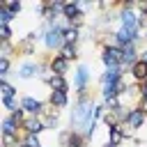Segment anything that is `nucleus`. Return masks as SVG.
Listing matches in <instances>:
<instances>
[{
    "mask_svg": "<svg viewBox=\"0 0 147 147\" xmlns=\"http://www.w3.org/2000/svg\"><path fill=\"white\" fill-rule=\"evenodd\" d=\"M41 32H44V46L48 48V51H62V46H64V32L60 30V28H55V23L51 21V23H44V28H41Z\"/></svg>",
    "mask_w": 147,
    "mask_h": 147,
    "instance_id": "nucleus-1",
    "label": "nucleus"
},
{
    "mask_svg": "<svg viewBox=\"0 0 147 147\" xmlns=\"http://www.w3.org/2000/svg\"><path fill=\"white\" fill-rule=\"evenodd\" d=\"M101 62L106 64V69L122 67V48L115 46V44H103V48H101Z\"/></svg>",
    "mask_w": 147,
    "mask_h": 147,
    "instance_id": "nucleus-2",
    "label": "nucleus"
},
{
    "mask_svg": "<svg viewBox=\"0 0 147 147\" xmlns=\"http://www.w3.org/2000/svg\"><path fill=\"white\" fill-rule=\"evenodd\" d=\"M21 108H23L28 115L41 117V115L46 113L48 103H41V101H39V99H34V96H23V99H21Z\"/></svg>",
    "mask_w": 147,
    "mask_h": 147,
    "instance_id": "nucleus-3",
    "label": "nucleus"
},
{
    "mask_svg": "<svg viewBox=\"0 0 147 147\" xmlns=\"http://www.w3.org/2000/svg\"><path fill=\"white\" fill-rule=\"evenodd\" d=\"M60 142L64 147H87V138L80 133V131H62L60 133Z\"/></svg>",
    "mask_w": 147,
    "mask_h": 147,
    "instance_id": "nucleus-4",
    "label": "nucleus"
},
{
    "mask_svg": "<svg viewBox=\"0 0 147 147\" xmlns=\"http://www.w3.org/2000/svg\"><path fill=\"white\" fill-rule=\"evenodd\" d=\"M87 83H90V69H87L85 64H78V69H76V74H74V87H76L78 96L85 94Z\"/></svg>",
    "mask_w": 147,
    "mask_h": 147,
    "instance_id": "nucleus-5",
    "label": "nucleus"
},
{
    "mask_svg": "<svg viewBox=\"0 0 147 147\" xmlns=\"http://www.w3.org/2000/svg\"><path fill=\"white\" fill-rule=\"evenodd\" d=\"M117 18H119V28H126V30L140 32V28H138V14H136L133 9H119Z\"/></svg>",
    "mask_w": 147,
    "mask_h": 147,
    "instance_id": "nucleus-6",
    "label": "nucleus"
},
{
    "mask_svg": "<svg viewBox=\"0 0 147 147\" xmlns=\"http://www.w3.org/2000/svg\"><path fill=\"white\" fill-rule=\"evenodd\" d=\"M145 119H147V113H145L140 106H136V108H129V115H126V122H124V124L136 131V129H140V126L145 124Z\"/></svg>",
    "mask_w": 147,
    "mask_h": 147,
    "instance_id": "nucleus-7",
    "label": "nucleus"
},
{
    "mask_svg": "<svg viewBox=\"0 0 147 147\" xmlns=\"http://www.w3.org/2000/svg\"><path fill=\"white\" fill-rule=\"evenodd\" d=\"M16 76H18V78H23V80H30V78H34V76H39V62H32V60H28V62H23V64L18 67V71H16Z\"/></svg>",
    "mask_w": 147,
    "mask_h": 147,
    "instance_id": "nucleus-8",
    "label": "nucleus"
},
{
    "mask_svg": "<svg viewBox=\"0 0 147 147\" xmlns=\"http://www.w3.org/2000/svg\"><path fill=\"white\" fill-rule=\"evenodd\" d=\"M138 60V44H129L122 48V67H133Z\"/></svg>",
    "mask_w": 147,
    "mask_h": 147,
    "instance_id": "nucleus-9",
    "label": "nucleus"
},
{
    "mask_svg": "<svg viewBox=\"0 0 147 147\" xmlns=\"http://www.w3.org/2000/svg\"><path fill=\"white\" fill-rule=\"evenodd\" d=\"M122 71H124V67H110V69H106L103 76H101V85H115V83H119L122 80Z\"/></svg>",
    "mask_w": 147,
    "mask_h": 147,
    "instance_id": "nucleus-10",
    "label": "nucleus"
},
{
    "mask_svg": "<svg viewBox=\"0 0 147 147\" xmlns=\"http://www.w3.org/2000/svg\"><path fill=\"white\" fill-rule=\"evenodd\" d=\"M48 64H51V69H53L55 76H64V74L69 71V64H71V62H67L62 55H53V57L48 60Z\"/></svg>",
    "mask_w": 147,
    "mask_h": 147,
    "instance_id": "nucleus-11",
    "label": "nucleus"
},
{
    "mask_svg": "<svg viewBox=\"0 0 147 147\" xmlns=\"http://www.w3.org/2000/svg\"><path fill=\"white\" fill-rule=\"evenodd\" d=\"M21 129H23L25 133H34V136H39V133L44 131V124H41V119H39V117H34V115H28Z\"/></svg>",
    "mask_w": 147,
    "mask_h": 147,
    "instance_id": "nucleus-12",
    "label": "nucleus"
},
{
    "mask_svg": "<svg viewBox=\"0 0 147 147\" xmlns=\"http://www.w3.org/2000/svg\"><path fill=\"white\" fill-rule=\"evenodd\" d=\"M131 76H133V80H136V83L145 85V83H147V64H145L142 60H138V62L131 67Z\"/></svg>",
    "mask_w": 147,
    "mask_h": 147,
    "instance_id": "nucleus-13",
    "label": "nucleus"
},
{
    "mask_svg": "<svg viewBox=\"0 0 147 147\" xmlns=\"http://www.w3.org/2000/svg\"><path fill=\"white\" fill-rule=\"evenodd\" d=\"M39 119H41V124H44V131H46V129H55V126H57V110L48 106L46 113H44Z\"/></svg>",
    "mask_w": 147,
    "mask_h": 147,
    "instance_id": "nucleus-14",
    "label": "nucleus"
},
{
    "mask_svg": "<svg viewBox=\"0 0 147 147\" xmlns=\"http://www.w3.org/2000/svg\"><path fill=\"white\" fill-rule=\"evenodd\" d=\"M69 103V96H67V92H51V96H48V106L51 108H64Z\"/></svg>",
    "mask_w": 147,
    "mask_h": 147,
    "instance_id": "nucleus-15",
    "label": "nucleus"
},
{
    "mask_svg": "<svg viewBox=\"0 0 147 147\" xmlns=\"http://www.w3.org/2000/svg\"><path fill=\"white\" fill-rule=\"evenodd\" d=\"M48 87H51L53 92H69V83H67L64 76H53L51 83H48Z\"/></svg>",
    "mask_w": 147,
    "mask_h": 147,
    "instance_id": "nucleus-16",
    "label": "nucleus"
},
{
    "mask_svg": "<svg viewBox=\"0 0 147 147\" xmlns=\"http://www.w3.org/2000/svg\"><path fill=\"white\" fill-rule=\"evenodd\" d=\"M18 129H21V126H18L9 115L2 119V136H18Z\"/></svg>",
    "mask_w": 147,
    "mask_h": 147,
    "instance_id": "nucleus-17",
    "label": "nucleus"
},
{
    "mask_svg": "<svg viewBox=\"0 0 147 147\" xmlns=\"http://www.w3.org/2000/svg\"><path fill=\"white\" fill-rule=\"evenodd\" d=\"M57 55H62L67 62H71V60H76V57H78V48H76V44H64V46H62V51H60Z\"/></svg>",
    "mask_w": 147,
    "mask_h": 147,
    "instance_id": "nucleus-18",
    "label": "nucleus"
},
{
    "mask_svg": "<svg viewBox=\"0 0 147 147\" xmlns=\"http://www.w3.org/2000/svg\"><path fill=\"white\" fill-rule=\"evenodd\" d=\"M0 92H2V101H7V99H14V96H16V87H14L11 83H7V80H2V83H0Z\"/></svg>",
    "mask_w": 147,
    "mask_h": 147,
    "instance_id": "nucleus-19",
    "label": "nucleus"
},
{
    "mask_svg": "<svg viewBox=\"0 0 147 147\" xmlns=\"http://www.w3.org/2000/svg\"><path fill=\"white\" fill-rule=\"evenodd\" d=\"M78 39H80L78 28H67L64 30V44H78Z\"/></svg>",
    "mask_w": 147,
    "mask_h": 147,
    "instance_id": "nucleus-20",
    "label": "nucleus"
},
{
    "mask_svg": "<svg viewBox=\"0 0 147 147\" xmlns=\"http://www.w3.org/2000/svg\"><path fill=\"white\" fill-rule=\"evenodd\" d=\"M11 21H14V14H11V11L0 2V25H9Z\"/></svg>",
    "mask_w": 147,
    "mask_h": 147,
    "instance_id": "nucleus-21",
    "label": "nucleus"
},
{
    "mask_svg": "<svg viewBox=\"0 0 147 147\" xmlns=\"http://www.w3.org/2000/svg\"><path fill=\"white\" fill-rule=\"evenodd\" d=\"M2 5H5L14 16H16V14H21V9H23V2H21V0H5Z\"/></svg>",
    "mask_w": 147,
    "mask_h": 147,
    "instance_id": "nucleus-22",
    "label": "nucleus"
},
{
    "mask_svg": "<svg viewBox=\"0 0 147 147\" xmlns=\"http://www.w3.org/2000/svg\"><path fill=\"white\" fill-rule=\"evenodd\" d=\"M23 142H25L28 147H44V145H41V140H39V136H34V133H25Z\"/></svg>",
    "mask_w": 147,
    "mask_h": 147,
    "instance_id": "nucleus-23",
    "label": "nucleus"
},
{
    "mask_svg": "<svg viewBox=\"0 0 147 147\" xmlns=\"http://www.w3.org/2000/svg\"><path fill=\"white\" fill-rule=\"evenodd\" d=\"M9 117L18 124V126H23V122H25V110L23 108H18V110H14V113H9Z\"/></svg>",
    "mask_w": 147,
    "mask_h": 147,
    "instance_id": "nucleus-24",
    "label": "nucleus"
},
{
    "mask_svg": "<svg viewBox=\"0 0 147 147\" xmlns=\"http://www.w3.org/2000/svg\"><path fill=\"white\" fill-rule=\"evenodd\" d=\"M23 140H18V136H2V145L5 147H18Z\"/></svg>",
    "mask_w": 147,
    "mask_h": 147,
    "instance_id": "nucleus-25",
    "label": "nucleus"
},
{
    "mask_svg": "<svg viewBox=\"0 0 147 147\" xmlns=\"http://www.w3.org/2000/svg\"><path fill=\"white\" fill-rule=\"evenodd\" d=\"M0 41H2V44L11 41V28H9V25H0Z\"/></svg>",
    "mask_w": 147,
    "mask_h": 147,
    "instance_id": "nucleus-26",
    "label": "nucleus"
},
{
    "mask_svg": "<svg viewBox=\"0 0 147 147\" xmlns=\"http://www.w3.org/2000/svg\"><path fill=\"white\" fill-rule=\"evenodd\" d=\"M0 76L2 80L9 76V57H0Z\"/></svg>",
    "mask_w": 147,
    "mask_h": 147,
    "instance_id": "nucleus-27",
    "label": "nucleus"
},
{
    "mask_svg": "<svg viewBox=\"0 0 147 147\" xmlns=\"http://www.w3.org/2000/svg\"><path fill=\"white\" fill-rule=\"evenodd\" d=\"M2 103H5V108H7L9 113H14V110L21 108V103H16V99H7V101H2Z\"/></svg>",
    "mask_w": 147,
    "mask_h": 147,
    "instance_id": "nucleus-28",
    "label": "nucleus"
},
{
    "mask_svg": "<svg viewBox=\"0 0 147 147\" xmlns=\"http://www.w3.org/2000/svg\"><path fill=\"white\" fill-rule=\"evenodd\" d=\"M11 51H14V48H11V44H9V41H7V44H2V46H0V57H9V53H11Z\"/></svg>",
    "mask_w": 147,
    "mask_h": 147,
    "instance_id": "nucleus-29",
    "label": "nucleus"
},
{
    "mask_svg": "<svg viewBox=\"0 0 147 147\" xmlns=\"http://www.w3.org/2000/svg\"><path fill=\"white\" fill-rule=\"evenodd\" d=\"M119 9H136V2L126 0V2H122V7H119Z\"/></svg>",
    "mask_w": 147,
    "mask_h": 147,
    "instance_id": "nucleus-30",
    "label": "nucleus"
},
{
    "mask_svg": "<svg viewBox=\"0 0 147 147\" xmlns=\"http://www.w3.org/2000/svg\"><path fill=\"white\" fill-rule=\"evenodd\" d=\"M140 108H142V110L147 113V99H140Z\"/></svg>",
    "mask_w": 147,
    "mask_h": 147,
    "instance_id": "nucleus-31",
    "label": "nucleus"
},
{
    "mask_svg": "<svg viewBox=\"0 0 147 147\" xmlns=\"http://www.w3.org/2000/svg\"><path fill=\"white\" fill-rule=\"evenodd\" d=\"M140 60H142V62L147 64V51H142V53H140Z\"/></svg>",
    "mask_w": 147,
    "mask_h": 147,
    "instance_id": "nucleus-32",
    "label": "nucleus"
},
{
    "mask_svg": "<svg viewBox=\"0 0 147 147\" xmlns=\"http://www.w3.org/2000/svg\"><path fill=\"white\" fill-rule=\"evenodd\" d=\"M103 147H115V145H113V142H106V145H103Z\"/></svg>",
    "mask_w": 147,
    "mask_h": 147,
    "instance_id": "nucleus-33",
    "label": "nucleus"
},
{
    "mask_svg": "<svg viewBox=\"0 0 147 147\" xmlns=\"http://www.w3.org/2000/svg\"><path fill=\"white\" fill-rule=\"evenodd\" d=\"M18 147H28V145H25V142H21V145H18Z\"/></svg>",
    "mask_w": 147,
    "mask_h": 147,
    "instance_id": "nucleus-34",
    "label": "nucleus"
},
{
    "mask_svg": "<svg viewBox=\"0 0 147 147\" xmlns=\"http://www.w3.org/2000/svg\"><path fill=\"white\" fill-rule=\"evenodd\" d=\"M145 37H147V30H145Z\"/></svg>",
    "mask_w": 147,
    "mask_h": 147,
    "instance_id": "nucleus-35",
    "label": "nucleus"
}]
</instances>
